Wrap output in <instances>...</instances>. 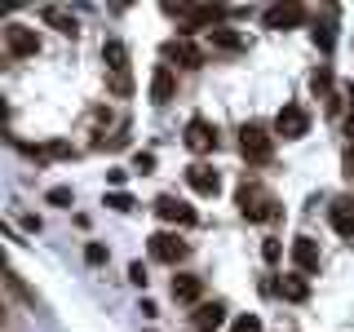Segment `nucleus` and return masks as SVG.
I'll return each instance as SVG.
<instances>
[{
	"mask_svg": "<svg viewBox=\"0 0 354 332\" xmlns=\"http://www.w3.org/2000/svg\"><path fill=\"white\" fill-rule=\"evenodd\" d=\"M239 151H243V160H248V164H266L274 155V138L257 124V120H248V124L239 129Z\"/></svg>",
	"mask_w": 354,
	"mask_h": 332,
	"instance_id": "1",
	"label": "nucleus"
},
{
	"mask_svg": "<svg viewBox=\"0 0 354 332\" xmlns=\"http://www.w3.org/2000/svg\"><path fill=\"white\" fill-rule=\"evenodd\" d=\"M164 14H173L182 22V31H195V27H213L217 31V22L226 18V9H217V5H164Z\"/></svg>",
	"mask_w": 354,
	"mask_h": 332,
	"instance_id": "2",
	"label": "nucleus"
},
{
	"mask_svg": "<svg viewBox=\"0 0 354 332\" xmlns=\"http://www.w3.org/2000/svg\"><path fill=\"white\" fill-rule=\"evenodd\" d=\"M235 204H239V213L248 217V221H266V217L279 213V208H274V199L266 195L257 182H243V186H239V195H235Z\"/></svg>",
	"mask_w": 354,
	"mask_h": 332,
	"instance_id": "3",
	"label": "nucleus"
},
{
	"mask_svg": "<svg viewBox=\"0 0 354 332\" xmlns=\"http://www.w3.org/2000/svg\"><path fill=\"white\" fill-rule=\"evenodd\" d=\"M102 58H106V66H111V89H115L120 98H129L133 93V80H129V49L120 40H106L102 44Z\"/></svg>",
	"mask_w": 354,
	"mask_h": 332,
	"instance_id": "4",
	"label": "nucleus"
},
{
	"mask_svg": "<svg viewBox=\"0 0 354 332\" xmlns=\"http://www.w3.org/2000/svg\"><path fill=\"white\" fill-rule=\"evenodd\" d=\"M5 44H9L14 58H36V53H40V36L31 27H22V22H9V27H5Z\"/></svg>",
	"mask_w": 354,
	"mask_h": 332,
	"instance_id": "5",
	"label": "nucleus"
},
{
	"mask_svg": "<svg viewBox=\"0 0 354 332\" xmlns=\"http://www.w3.org/2000/svg\"><path fill=\"white\" fill-rule=\"evenodd\" d=\"M274 133H283V138H306L310 133V116H306V107H297V102H288L279 116H274Z\"/></svg>",
	"mask_w": 354,
	"mask_h": 332,
	"instance_id": "6",
	"label": "nucleus"
},
{
	"mask_svg": "<svg viewBox=\"0 0 354 332\" xmlns=\"http://www.w3.org/2000/svg\"><path fill=\"white\" fill-rule=\"evenodd\" d=\"M186 243L177 239V235H169V230H160V235H151V257L155 261H169V266H177V261H186Z\"/></svg>",
	"mask_w": 354,
	"mask_h": 332,
	"instance_id": "7",
	"label": "nucleus"
},
{
	"mask_svg": "<svg viewBox=\"0 0 354 332\" xmlns=\"http://www.w3.org/2000/svg\"><path fill=\"white\" fill-rule=\"evenodd\" d=\"M328 221L337 235H354V195H337L328 208Z\"/></svg>",
	"mask_w": 354,
	"mask_h": 332,
	"instance_id": "8",
	"label": "nucleus"
},
{
	"mask_svg": "<svg viewBox=\"0 0 354 332\" xmlns=\"http://www.w3.org/2000/svg\"><path fill=\"white\" fill-rule=\"evenodd\" d=\"M155 213H160L164 221H177V226H191V221H195V208L182 204V199H173V195H160V199H155Z\"/></svg>",
	"mask_w": 354,
	"mask_h": 332,
	"instance_id": "9",
	"label": "nucleus"
},
{
	"mask_svg": "<svg viewBox=\"0 0 354 332\" xmlns=\"http://www.w3.org/2000/svg\"><path fill=\"white\" fill-rule=\"evenodd\" d=\"M292 266H297L301 275L319 270V243L310 239V235H297V239H292Z\"/></svg>",
	"mask_w": 354,
	"mask_h": 332,
	"instance_id": "10",
	"label": "nucleus"
},
{
	"mask_svg": "<svg viewBox=\"0 0 354 332\" xmlns=\"http://www.w3.org/2000/svg\"><path fill=\"white\" fill-rule=\"evenodd\" d=\"M186 147H191V151H213L217 147V129L213 124H208V120H191V124H186Z\"/></svg>",
	"mask_w": 354,
	"mask_h": 332,
	"instance_id": "11",
	"label": "nucleus"
},
{
	"mask_svg": "<svg viewBox=\"0 0 354 332\" xmlns=\"http://www.w3.org/2000/svg\"><path fill=\"white\" fill-rule=\"evenodd\" d=\"M261 18H266V27H274V31H288V27H297V22L306 18V9H301V5H270Z\"/></svg>",
	"mask_w": 354,
	"mask_h": 332,
	"instance_id": "12",
	"label": "nucleus"
},
{
	"mask_svg": "<svg viewBox=\"0 0 354 332\" xmlns=\"http://www.w3.org/2000/svg\"><path fill=\"white\" fill-rule=\"evenodd\" d=\"M173 93H177L173 71H169V66H155V71H151V102L164 107V102H173Z\"/></svg>",
	"mask_w": 354,
	"mask_h": 332,
	"instance_id": "13",
	"label": "nucleus"
},
{
	"mask_svg": "<svg viewBox=\"0 0 354 332\" xmlns=\"http://www.w3.org/2000/svg\"><path fill=\"white\" fill-rule=\"evenodd\" d=\"M186 182H191L199 195H217L221 191V177H217V169H208V164H191V169H186Z\"/></svg>",
	"mask_w": 354,
	"mask_h": 332,
	"instance_id": "14",
	"label": "nucleus"
},
{
	"mask_svg": "<svg viewBox=\"0 0 354 332\" xmlns=\"http://www.w3.org/2000/svg\"><path fill=\"white\" fill-rule=\"evenodd\" d=\"M221 324H226V306H221V302H204L195 310V328L199 332H217Z\"/></svg>",
	"mask_w": 354,
	"mask_h": 332,
	"instance_id": "15",
	"label": "nucleus"
},
{
	"mask_svg": "<svg viewBox=\"0 0 354 332\" xmlns=\"http://www.w3.org/2000/svg\"><path fill=\"white\" fill-rule=\"evenodd\" d=\"M199 293H204V279H199V275H177V279H173V297H177V302H199Z\"/></svg>",
	"mask_w": 354,
	"mask_h": 332,
	"instance_id": "16",
	"label": "nucleus"
},
{
	"mask_svg": "<svg viewBox=\"0 0 354 332\" xmlns=\"http://www.w3.org/2000/svg\"><path fill=\"white\" fill-rule=\"evenodd\" d=\"M164 53H169V58H177L182 66H204V53H199L191 40H173V44H169Z\"/></svg>",
	"mask_w": 354,
	"mask_h": 332,
	"instance_id": "17",
	"label": "nucleus"
},
{
	"mask_svg": "<svg viewBox=\"0 0 354 332\" xmlns=\"http://www.w3.org/2000/svg\"><path fill=\"white\" fill-rule=\"evenodd\" d=\"M279 293L288 297V302H306V297H310V284L301 279V275H283V279H279Z\"/></svg>",
	"mask_w": 354,
	"mask_h": 332,
	"instance_id": "18",
	"label": "nucleus"
},
{
	"mask_svg": "<svg viewBox=\"0 0 354 332\" xmlns=\"http://www.w3.org/2000/svg\"><path fill=\"white\" fill-rule=\"evenodd\" d=\"M213 44H217V49L239 53V49H243V36H239V31H230V27H217V31H213Z\"/></svg>",
	"mask_w": 354,
	"mask_h": 332,
	"instance_id": "19",
	"label": "nucleus"
},
{
	"mask_svg": "<svg viewBox=\"0 0 354 332\" xmlns=\"http://www.w3.org/2000/svg\"><path fill=\"white\" fill-rule=\"evenodd\" d=\"M44 22H53V27H58L62 36H75V31H80V22H75V18H66L62 9H44Z\"/></svg>",
	"mask_w": 354,
	"mask_h": 332,
	"instance_id": "20",
	"label": "nucleus"
},
{
	"mask_svg": "<svg viewBox=\"0 0 354 332\" xmlns=\"http://www.w3.org/2000/svg\"><path fill=\"white\" fill-rule=\"evenodd\" d=\"M310 84H315V93H319V98H328V107H337V98H332V71H328V66H319Z\"/></svg>",
	"mask_w": 354,
	"mask_h": 332,
	"instance_id": "21",
	"label": "nucleus"
},
{
	"mask_svg": "<svg viewBox=\"0 0 354 332\" xmlns=\"http://www.w3.org/2000/svg\"><path fill=\"white\" fill-rule=\"evenodd\" d=\"M230 332H261V319H257V315H243V319H235V324H230Z\"/></svg>",
	"mask_w": 354,
	"mask_h": 332,
	"instance_id": "22",
	"label": "nucleus"
},
{
	"mask_svg": "<svg viewBox=\"0 0 354 332\" xmlns=\"http://www.w3.org/2000/svg\"><path fill=\"white\" fill-rule=\"evenodd\" d=\"M106 204L115 208V213H129V208H133V199H129L124 191H115V195H106Z\"/></svg>",
	"mask_w": 354,
	"mask_h": 332,
	"instance_id": "23",
	"label": "nucleus"
},
{
	"mask_svg": "<svg viewBox=\"0 0 354 332\" xmlns=\"http://www.w3.org/2000/svg\"><path fill=\"white\" fill-rule=\"evenodd\" d=\"M49 204H58V208H71V191H66V186H53V191H49Z\"/></svg>",
	"mask_w": 354,
	"mask_h": 332,
	"instance_id": "24",
	"label": "nucleus"
},
{
	"mask_svg": "<svg viewBox=\"0 0 354 332\" xmlns=\"http://www.w3.org/2000/svg\"><path fill=\"white\" fill-rule=\"evenodd\" d=\"M84 257L93 261V266H102V261H106V248H102V243H88V248H84Z\"/></svg>",
	"mask_w": 354,
	"mask_h": 332,
	"instance_id": "25",
	"label": "nucleus"
},
{
	"mask_svg": "<svg viewBox=\"0 0 354 332\" xmlns=\"http://www.w3.org/2000/svg\"><path fill=\"white\" fill-rule=\"evenodd\" d=\"M315 40L324 44V49H332V22H324V27H315Z\"/></svg>",
	"mask_w": 354,
	"mask_h": 332,
	"instance_id": "26",
	"label": "nucleus"
},
{
	"mask_svg": "<svg viewBox=\"0 0 354 332\" xmlns=\"http://www.w3.org/2000/svg\"><path fill=\"white\" fill-rule=\"evenodd\" d=\"M129 279L138 284V288H147V270H142V261H133V266H129Z\"/></svg>",
	"mask_w": 354,
	"mask_h": 332,
	"instance_id": "27",
	"label": "nucleus"
},
{
	"mask_svg": "<svg viewBox=\"0 0 354 332\" xmlns=\"http://www.w3.org/2000/svg\"><path fill=\"white\" fill-rule=\"evenodd\" d=\"M133 164H138V173H151V169H155V155H151V151H142Z\"/></svg>",
	"mask_w": 354,
	"mask_h": 332,
	"instance_id": "28",
	"label": "nucleus"
},
{
	"mask_svg": "<svg viewBox=\"0 0 354 332\" xmlns=\"http://www.w3.org/2000/svg\"><path fill=\"white\" fill-rule=\"evenodd\" d=\"M261 257H266V261H279V239H266V248H261Z\"/></svg>",
	"mask_w": 354,
	"mask_h": 332,
	"instance_id": "29",
	"label": "nucleus"
},
{
	"mask_svg": "<svg viewBox=\"0 0 354 332\" xmlns=\"http://www.w3.org/2000/svg\"><path fill=\"white\" fill-rule=\"evenodd\" d=\"M346 133H350V147H354V89H350V116H346Z\"/></svg>",
	"mask_w": 354,
	"mask_h": 332,
	"instance_id": "30",
	"label": "nucleus"
},
{
	"mask_svg": "<svg viewBox=\"0 0 354 332\" xmlns=\"http://www.w3.org/2000/svg\"><path fill=\"white\" fill-rule=\"evenodd\" d=\"M346 173H350V177H354V147H350V151H346Z\"/></svg>",
	"mask_w": 354,
	"mask_h": 332,
	"instance_id": "31",
	"label": "nucleus"
}]
</instances>
